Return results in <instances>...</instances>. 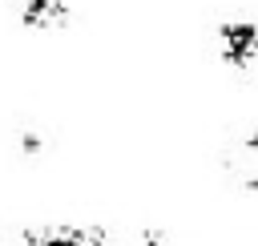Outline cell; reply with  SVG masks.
I'll return each mask as SVG.
<instances>
[{"instance_id":"6","label":"cell","mask_w":258,"mask_h":246,"mask_svg":"<svg viewBox=\"0 0 258 246\" xmlns=\"http://www.w3.org/2000/svg\"><path fill=\"white\" fill-rule=\"evenodd\" d=\"M141 246H173V242L165 238V230H157V226H149V230H141Z\"/></svg>"},{"instance_id":"4","label":"cell","mask_w":258,"mask_h":246,"mask_svg":"<svg viewBox=\"0 0 258 246\" xmlns=\"http://www.w3.org/2000/svg\"><path fill=\"white\" fill-rule=\"evenodd\" d=\"M226 169L238 177L242 190H254V186H258V145H254V133H246V137L226 153Z\"/></svg>"},{"instance_id":"2","label":"cell","mask_w":258,"mask_h":246,"mask_svg":"<svg viewBox=\"0 0 258 246\" xmlns=\"http://www.w3.org/2000/svg\"><path fill=\"white\" fill-rule=\"evenodd\" d=\"M24 246H109L97 226H40L24 234Z\"/></svg>"},{"instance_id":"1","label":"cell","mask_w":258,"mask_h":246,"mask_svg":"<svg viewBox=\"0 0 258 246\" xmlns=\"http://www.w3.org/2000/svg\"><path fill=\"white\" fill-rule=\"evenodd\" d=\"M218 48H222V60L238 73H250L254 69V52H258V32L250 20H226L218 28Z\"/></svg>"},{"instance_id":"5","label":"cell","mask_w":258,"mask_h":246,"mask_svg":"<svg viewBox=\"0 0 258 246\" xmlns=\"http://www.w3.org/2000/svg\"><path fill=\"white\" fill-rule=\"evenodd\" d=\"M40 149H44L40 133H36V129H20V153H24V157H36Z\"/></svg>"},{"instance_id":"3","label":"cell","mask_w":258,"mask_h":246,"mask_svg":"<svg viewBox=\"0 0 258 246\" xmlns=\"http://www.w3.org/2000/svg\"><path fill=\"white\" fill-rule=\"evenodd\" d=\"M16 4H20V24L32 32H60L69 24L64 0H16Z\"/></svg>"}]
</instances>
